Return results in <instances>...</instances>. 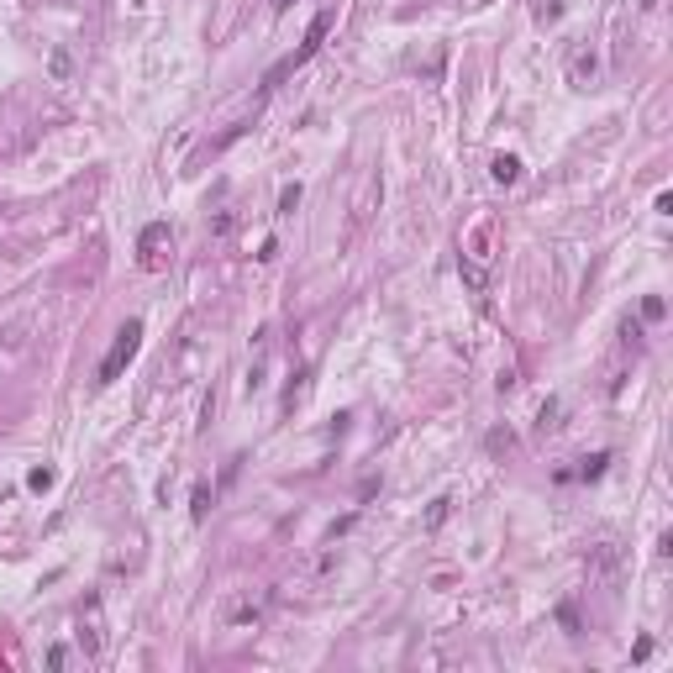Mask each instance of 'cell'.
Listing matches in <instances>:
<instances>
[{
  "label": "cell",
  "instance_id": "cell-1",
  "mask_svg": "<svg viewBox=\"0 0 673 673\" xmlns=\"http://www.w3.org/2000/svg\"><path fill=\"white\" fill-rule=\"evenodd\" d=\"M327 32H332V11H321V16H316L311 26H305V37H300V48H295V53H290V58H279V63H274V69H268V74H263V90H274V85H285V79H290L295 69H300V63H311V58H316V53H321V43H327Z\"/></svg>",
  "mask_w": 673,
  "mask_h": 673
},
{
  "label": "cell",
  "instance_id": "cell-2",
  "mask_svg": "<svg viewBox=\"0 0 673 673\" xmlns=\"http://www.w3.org/2000/svg\"><path fill=\"white\" fill-rule=\"evenodd\" d=\"M137 347H142V321H127V327L116 332V342H111V353H105V363H100L95 384H116V379H121V369L137 358Z\"/></svg>",
  "mask_w": 673,
  "mask_h": 673
},
{
  "label": "cell",
  "instance_id": "cell-3",
  "mask_svg": "<svg viewBox=\"0 0 673 673\" xmlns=\"http://www.w3.org/2000/svg\"><path fill=\"white\" fill-rule=\"evenodd\" d=\"M164 248H169V221L142 226V237H137V263L147 268V274H158V268H164Z\"/></svg>",
  "mask_w": 673,
  "mask_h": 673
},
{
  "label": "cell",
  "instance_id": "cell-4",
  "mask_svg": "<svg viewBox=\"0 0 673 673\" xmlns=\"http://www.w3.org/2000/svg\"><path fill=\"white\" fill-rule=\"evenodd\" d=\"M489 174H494V184H516V179H521V158H516V153H500V158L489 164Z\"/></svg>",
  "mask_w": 673,
  "mask_h": 673
},
{
  "label": "cell",
  "instance_id": "cell-5",
  "mask_svg": "<svg viewBox=\"0 0 673 673\" xmlns=\"http://www.w3.org/2000/svg\"><path fill=\"white\" fill-rule=\"evenodd\" d=\"M595 69H600V58H595V53H573L568 79H573V85H589V79H595Z\"/></svg>",
  "mask_w": 673,
  "mask_h": 673
},
{
  "label": "cell",
  "instance_id": "cell-6",
  "mask_svg": "<svg viewBox=\"0 0 673 673\" xmlns=\"http://www.w3.org/2000/svg\"><path fill=\"white\" fill-rule=\"evenodd\" d=\"M190 516H195V521H206V516H211V489H206V484H200V489L190 494Z\"/></svg>",
  "mask_w": 673,
  "mask_h": 673
},
{
  "label": "cell",
  "instance_id": "cell-7",
  "mask_svg": "<svg viewBox=\"0 0 673 673\" xmlns=\"http://www.w3.org/2000/svg\"><path fill=\"white\" fill-rule=\"evenodd\" d=\"M605 463H610V452H595V457H584V468H578V479H600V474H605Z\"/></svg>",
  "mask_w": 673,
  "mask_h": 673
},
{
  "label": "cell",
  "instance_id": "cell-8",
  "mask_svg": "<svg viewBox=\"0 0 673 673\" xmlns=\"http://www.w3.org/2000/svg\"><path fill=\"white\" fill-rule=\"evenodd\" d=\"M663 316H668L663 295H647V300H642V321H663Z\"/></svg>",
  "mask_w": 673,
  "mask_h": 673
},
{
  "label": "cell",
  "instance_id": "cell-9",
  "mask_svg": "<svg viewBox=\"0 0 673 673\" xmlns=\"http://www.w3.org/2000/svg\"><path fill=\"white\" fill-rule=\"evenodd\" d=\"M295 206H300V184H285V190H279V216H290Z\"/></svg>",
  "mask_w": 673,
  "mask_h": 673
},
{
  "label": "cell",
  "instance_id": "cell-10",
  "mask_svg": "<svg viewBox=\"0 0 673 673\" xmlns=\"http://www.w3.org/2000/svg\"><path fill=\"white\" fill-rule=\"evenodd\" d=\"M26 484H32L37 494H43V489H53V468H32V474H26Z\"/></svg>",
  "mask_w": 673,
  "mask_h": 673
},
{
  "label": "cell",
  "instance_id": "cell-11",
  "mask_svg": "<svg viewBox=\"0 0 673 673\" xmlns=\"http://www.w3.org/2000/svg\"><path fill=\"white\" fill-rule=\"evenodd\" d=\"M274 6H279V11H285V6H290V0H274Z\"/></svg>",
  "mask_w": 673,
  "mask_h": 673
}]
</instances>
